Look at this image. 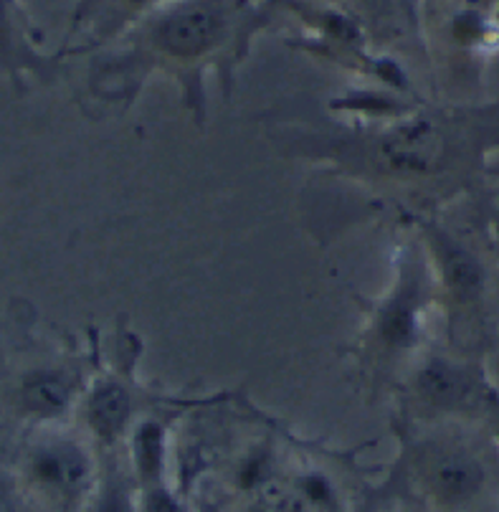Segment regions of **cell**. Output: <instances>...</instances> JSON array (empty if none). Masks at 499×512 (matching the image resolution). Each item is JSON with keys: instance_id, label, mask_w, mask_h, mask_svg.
Here are the masks:
<instances>
[{"instance_id": "1", "label": "cell", "mask_w": 499, "mask_h": 512, "mask_svg": "<svg viewBox=\"0 0 499 512\" xmlns=\"http://www.w3.org/2000/svg\"><path fill=\"white\" fill-rule=\"evenodd\" d=\"M497 109H418L378 130L332 140L322 153L348 173L401 186L462 173L499 142Z\"/></svg>"}, {"instance_id": "2", "label": "cell", "mask_w": 499, "mask_h": 512, "mask_svg": "<svg viewBox=\"0 0 499 512\" xmlns=\"http://www.w3.org/2000/svg\"><path fill=\"white\" fill-rule=\"evenodd\" d=\"M234 16L226 0H175L160 8L140 33L135 46L117 66H107L92 79L94 92L107 102L130 104L140 92L145 74L155 69L173 71L185 92V104L196 112L203 107L201 69L231 41Z\"/></svg>"}, {"instance_id": "3", "label": "cell", "mask_w": 499, "mask_h": 512, "mask_svg": "<svg viewBox=\"0 0 499 512\" xmlns=\"http://www.w3.org/2000/svg\"><path fill=\"white\" fill-rule=\"evenodd\" d=\"M434 289L424 249L406 251L396 267L391 289L370 305L360 343L370 371H391L418 348Z\"/></svg>"}, {"instance_id": "4", "label": "cell", "mask_w": 499, "mask_h": 512, "mask_svg": "<svg viewBox=\"0 0 499 512\" xmlns=\"http://www.w3.org/2000/svg\"><path fill=\"white\" fill-rule=\"evenodd\" d=\"M99 464L82 436L46 431L33 439L21 457V492L46 512H87L97 495Z\"/></svg>"}, {"instance_id": "5", "label": "cell", "mask_w": 499, "mask_h": 512, "mask_svg": "<svg viewBox=\"0 0 499 512\" xmlns=\"http://www.w3.org/2000/svg\"><path fill=\"white\" fill-rule=\"evenodd\" d=\"M413 487L429 505L444 512L472 507L489 487V467L482 454L454 434H429L408 454Z\"/></svg>"}, {"instance_id": "6", "label": "cell", "mask_w": 499, "mask_h": 512, "mask_svg": "<svg viewBox=\"0 0 499 512\" xmlns=\"http://www.w3.org/2000/svg\"><path fill=\"white\" fill-rule=\"evenodd\" d=\"M489 386L492 383L477 365L434 353L424 355L413 365L408 393L413 409L429 419H446L467 414L479 416Z\"/></svg>"}, {"instance_id": "7", "label": "cell", "mask_w": 499, "mask_h": 512, "mask_svg": "<svg viewBox=\"0 0 499 512\" xmlns=\"http://www.w3.org/2000/svg\"><path fill=\"white\" fill-rule=\"evenodd\" d=\"M421 234H424V254L436 289L444 292L449 305H454L456 310H477L487 287V272L479 256L444 226L431 221L421 224Z\"/></svg>"}, {"instance_id": "8", "label": "cell", "mask_w": 499, "mask_h": 512, "mask_svg": "<svg viewBox=\"0 0 499 512\" xmlns=\"http://www.w3.org/2000/svg\"><path fill=\"white\" fill-rule=\"evenodd\" d=\"M84 388L79 371L71 365H36L13 386V409L31 424L54 426L79 409Z\"/></svg>"}, {"instance_id": "9", "label": "cell", "mask_w": 499, "mask_h": 512, "mask_svg": "<svg viewBox=\"0 0 499 512\" xmlns=\"http://www.w3.org/2000/svg\"><path fill=\"white\" fill-rule=\"evenodd\" d=\"M79 411L92 442L112 452L135 426L137 391L120 373H102L84 388Z\"/></svg>"}, {"instance_id": "10", "label": "cell", "mask_w": 499, "mask_h": 512, "mask_svg": "<svg viewBox=\"0 0 499 512\" xmlns=\"http://www.w3.org/2000/svg\"><path fill=\"white\" fill-rule=\"evenodd\" d=\"M130 454V472L135 480V490L168 485V429L163 421L145 416L137 419L125 439Z\"/></svg>"}, {"instance_id": "11", "label": "cell", "mask_w": 499, "mask_h": 512, "mask_svg": "<svg viewBox=\"0 0 499 512\" xmlns=\"http://www.w3.org/2000/svg\"><path fill=\"white\" fill-rule=\"evenodd\" d=\"M0 69L8 71V77L18 84L23 71L44 77L51 69V61L38 56L23 39L11 0H0Z\"/></svg>"}, {"instance_id": "12", "label": "cell", "mask_w": 499, "mask_h": 512, "mask_svg": "<svg viewBox=\"0 0 499 512\" xmlns=\"http://www.w3.org/2000/svg\"><path fill=\"white\" fill-rule=\"evenodd\" d=\"M327 495L317 492V480H302L297 485L266 482L259 487L246 512H325Z\"/></svg>"}, {"instance_id": "13", "label": "cell", "mask_w": 499, "mask_h": 512, "mask_svg": "<svg viewBox=\"0 0 499 512\" xmlns=\"http://www.w3.org/2000/svg\"><path fill=\"white\" fill-rule=\"evenodd\" d=\"M87 512H140L137 510L135 492L127 487L125 480L120 477H109L107 482L99 480L97 495H94L92 505Z\"/></svg>"}, {"instance_id": "14", "label": "cell", "mask_w": 499, "mask_h": 512, "mask_svg": "<svg viewBox=\"0 0 499 512\" xmlns=\"http://www.w3.org/2000/svg\"><path fill=\"white\" fill-rule=\"evenodd\" d=\"M135 500L140 512H188V507L180 502V497L168 485L135 490Z\"/></svg>"}, {"instance_id": "15", "label": "cell", "mask_w": 499, "mask_h": 512, "mask_svg": "<svg viewBox=\"0 0 499 512\" xmlns=\"http://www.w3.org/2000/svg\"><path fill=\"white\" fill-rule=\"evenodd\" d=\"M479 419L487 426L489 436H492L494 447L499 452V388L489 386L487 393H484L482 409H479Z\"/></svg>"}, {"instance_id": "16", "label": "cell", "mask_w": 499, "mask_h": 512, "mask_svg": "<svg viewBox=\"0 0 499 512\" xmlns=\"http://www.w3.org/2000/svg\"><path fill=\"white\" fill-rule=\"evenodd\" d=\"M0 512H28V500L21 487L0 477Z\"/></svg>"}, {"instance_id": "17", "label": "cell", "mask_w": 499, "mask_h": 512, "mask_svg": "<svg viewBox=\"0 0 499 512\" xmlns=\"http://www.w3.org/2000/svg\"><path fill=\"white\" fill-rule=\"evenodd\" d=\"M120 3H122V6L135 8V11H140V8L155 6V3H160V0H120Z\"/></svg>"}]
</instances>
